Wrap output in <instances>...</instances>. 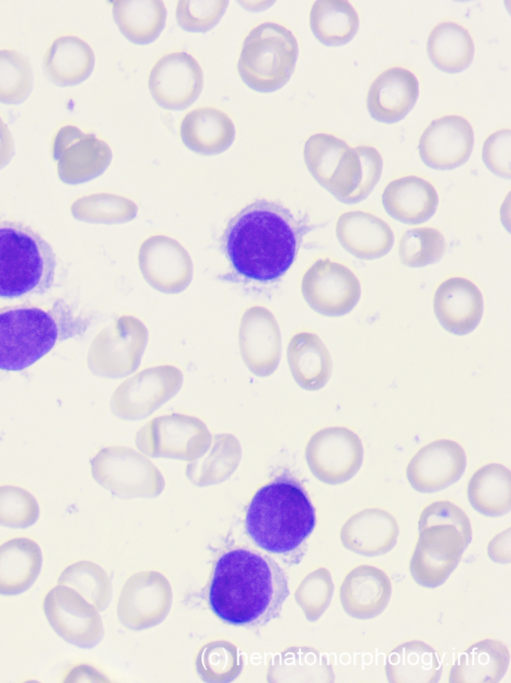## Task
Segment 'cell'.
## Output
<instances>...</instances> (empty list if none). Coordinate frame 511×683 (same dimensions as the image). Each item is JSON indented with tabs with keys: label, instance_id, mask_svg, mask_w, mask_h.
Masks as SVG:
<instances>
[{
	"label": "cell",
	"instance_id": "obj_25",
	"mask_svg": "<svg viewBox=\"0 0 511 683\" xmlns=\"http://www.w3.org/2000/svg\"><path fill=\"white\" fill-rule=\"evenodd\" d=\"M287 362L294 381L308 391L324 387L332 373L328 349L319 336L311 332H300L290 339Z\"/></svg>",
	"mask_w": 511,
	"mask_h": 683
},
{
	"label": "cell",
	"instance_id": "obj_43",
	"mask_svg": "<svg viewBox=\"0 0 511 683\" xmlns=\"http://www.w3.org/2000/svg\"><path fill=\"white\" fill-rule=\"evenodd\" d=\"M438 523L454 525L468 544L471 540V526L466 514L448 501H438L428 505L419 518V530Z\"/></svg>",
	"mask_w": 511,
	"mask_h": 683
},
{
	"label": "cell",
	"instance_id": "obj_27",
	"mask_svg": "<svg viewBox=\"0 0 511 683\" xmlns=\"http://www.w3.org/2000/svg\"><path fill=\"white\" fill-rule=\"evenodd\" d=\"M42 565L40 547L28 538H14L0 546V594L16 595L36 580Z\"/></svg>",
	"mask_w": 511,
	"mask_h": 683
},
{
	"label": "cell",
	"instance_id": "obj_34",
	"mask_svg": "<svg viewBox=\"0 0 511 683\" xmlns=\"http://www.w3.org/2000/svg\"><path fill=\"white\" fill-rule=\"evenodd\" d=\"M511 476L508 468L491 463L478 469L471 477L467 495L470 504L487 516H499L510 509Z\"/></svg>",
	"mask_w": 511,
	"mask_h": 683
},
{
	"label": "cell",
	"instance_id": "obj_7",
	"mask_svg": "<svg viewBox=\"0 0 511 683\" xmlns=\"http://www.w3.org/2000/svg\"><path fill=\"white\" fill-rule=\"evenodd\" d=\"M303 158L311 176L344 202L359 187L362 166L355 148L327 133H316L304 144Z\"/></svg>",
	"mask_w": 511,
	"mask_h": 683
},
{
	"label": "cell",
	"instance_id": "obj_37",
	"mask_svg": "<svg viewBox=\"0 0 511 683\" xmlns=\"http://www.w3.org/2000/svg\"><path fill=\"white\" fill-rule=\"evenodd\" d=\"M446 251L443 234L432 227L407 230L401 237L398 256L402 264L411 268L425 267L437 262Z\"/></svg>",
	"mask_w": 511,
	"mask_h": 683
},
{
	"label": "cell",
	"instance_id": "obj_42",
	"mask_svg": "<svg viewBox=\"0 0 511 683\" xmlns=\"http://www.w3.org/2000/svg\"><path fill=\"white\" fill-rule=\"evenodd\" d=\"M509 129H501L486 138L482 148V159L485 166L495 175L509 178L510 142Z\"/></svg>",
	"mask_w": 511,
	"mask_h": 683
},
{
	"label": "cell",
	"instance_id": "obj_35",
	"mask_svg": "<svg viewBox=\"0 0 511 683\" xmlns=\"http://www.w3.org/2000/svg\"><path fill=\"white\" fill-rule=\"evenodd\" d=\"M441 673L436 652L423 642H409L389 653L386 674L391 682H435Z\"/></svg>",
	"mask_w": 511,
	"mask_h": 683
},
{
	"label": "cell",
	"instance_id": "obj_30",
	"mask_svg": "<svg viewBox=\"0 0 511 683\" xmlns=\"http://www.w3.org/2000/svg\"><path fill=\"white\" fill-rule=\"evenodd\" d=\"M426 49L432 64L447 73L463 71L474 57V43L469 32L452 21L440 22L432 28Z\"/></svg>",
	"mask_w": 511,
	"mask_h": 683
},
{
	"label": "cell",
	"instance_id": "obj_40",
	"mask_svg": "<svg viewBox=\"0 0 511 683\" xmlns=\"http://www.w3.org/2000/svg\"><path fill=\"white\" fill-rule=\"evenodd\" d=\"M39 506L27 490L12 486H0V525L25 528L36 522Z\"/></svg>",
	"mask_w": 511,
	"mask_h": 683
},
{
	"label": "cell",
	"instance_id": "obj_23",
	"mask_svg": "<svg viewBox=\"0 0 511 683\" xmlns=\"http://www.w3.org/2000/svg\"><path fill=\"white\" fill-rule=\"evenodd\" d=\"M382 204L394 219L416 225L433 216L438 206V194L427 180L404 176L391 181L382 193Z\"/></svg>",
	"mask_w": 511,
	"mask_h": 683
},
{
	"label": "cell",
	"instance_id": "obj_11",
	"mask_svg": "<svg viewBox=\"0 0 511 683\" xmlns=\"http://www.w3.org/2000/svg\"><path fill=\"white\" fill-rule=\"evenodd\" d=\"M306 460L311 472L321 481L338 484L351 479L363 460L359 436L342 426L326 427L309 439Z\"/></svg>",
	"mask_w": 511,
	"mask_h": 683
},
{
	"label": "cell",
	"instance_id": "obj_15",
	"mask_svg": "<svg viewBox=\"0 0 511 683\" xmlns=\"http://www.w3.org/2000/svg\"><path fill=\"white\" fill-rule=\"evenodd\" d=\"M138 266L145 281L166 294L182 292L193 276L188 251L177 240L165 235L151 236L141 244Z\"/></svg>",
	"mask_w": 511,
	"mask_h": 683
},
{
	"label": "cell",
	"instance_id": "obj_44",
	"mask_svg": "<svg viewBox=\"0 0 511 683\" xmlns=\"http://www.w3.org/2000/svg\"><path fill=\"white\" fill-rule=\"evenodd\" d=\"M355 150L361 161L362 180L358 189L344 201L347 204L364 200L379 181L383 169L382 157L374 147L363 145Z\"/></svg>",
	"mask_w": 511,
	"mask_h": 683
},
{
	"label": "cell",
	"instance_id": "obj_38",
	"mask_svg": "<svg viewBox=\"0 0 511 683\" xmlns=\"http://www.w3.org/2000/svg\"><path fill=\"white\" fill-rule=\"evenodd\" d=\"M508 661L507 651L502 644L495 641H484L474 645L465 653H462L459 661L454 666L472 665L459 675L454 681H496L500 678L499 672H504Z\"/></svg>",
	"mask_w": 511,
	"mask_h": 683
},
{
	"label": "cell",
	"instance_id": "obj_18",
	"mask_svg": "<svg viewBox=\"0 0 511 683\" xmlns=\"http://www.w3.org/2000/svg\"><path fill=\"white\" fill-rule=\"evenodd\" d=\"M466 468L463 447L449 439L432 441L420 448L406 468L411 486L419 492H434L456 482Z\"/></svg>",
	"mask_w": 511,
	"mask_h": 683
},
{
	"label": "cell",
	"instance_id": "obj_2",
	"mask_svg": "<svg viewBox=\"0 0 511 683\" xmlns=\"http://www.w3.org/2000/svg\"><path fill=\"white\" fill-rule=\"evenodd\" d=\"M302 235L303 226L290 210L261 199L230 219L222 242L226 257L239 275L270 282L291 267Z\"/></svg>",
	"mask_w": 511,
	"mask_h": 683
},
{
	"label": "cell",
	"instance_id": "obj_4",
	"mask_svg": "<svg viewBox=\"0 0 511 683\" xmlns=\"http://www.w3.org/2000/svg\"><path fill=\"white\" fill-rule=\"evenodd\" d=\"M84 322L58 300L51 307L16 305L0 309V370L20 371L57 342L80 334Z\"/></svg>",
	"mask_w": 511,
	"mask_h": 683
},
{
	"label": "cell",
	"instance_id": "obj_8",
	"mask_svg": "<svg viewBox=\"0 0 511 683\" xmlns=\"http://www.w3.org/2000/svg\"><path fill=\"white\" fill-rule=\"evenodd\" d=\"M147 341V328L138 318L121 316L93 340L88 352V366L103 377L127 376L140 365Z\"/></svg>",
	"mask_w": 511,
	"mask_h": 683
},
{
	"label": "cell",
	"instance_id": "obj_29",
	"mask_svg": "<svg viewBox=\"0 0 511 683\" xmlns=\"http://www.w3.org/2000/svg\"><path fill=\"white\" fill-rule=\"evenodd\" d=\"M110 4L117 27L133 43H151L165 27L167 11L160 0H115Z\"/></svg>",
	"mask_w": 511,
	"mask_h": 683
},
{
	"label": "cell",
	"instance_id": "obj_13",
	"mask_svg": "<svg viewBox=\"0 0 511 683\" xmlns=\"http://www.w3.org/2000/svg\"><path fill=\"white\" fill-rule=\"evenodd\" d=\"M52 153L60 180L72 185L98 177L112 159V151L106 142L72 125L57 131Z\"/></svg>",
	"mask_w": 511,
	"mask_h": 683
},
{
	"label": "cell",
	"instance_id": "obj_22",
	"mask_svg": "<svg viewBox=\"0 0 511 683\" xmlns=\"http://www.w3.org/2000/svg\"><path fill=\"white\" fill-rule=\"evenodd\" d=\"M335 234L348 253L362 260L386 255L394 244L391 227L381 218L364 211H348L336 222Z\"/></svg>",
	"mask_w": 511,
	"mask_h": 683
},
{
	"label": "cell",
	"instance_id": "obj_10",
	"mask_svg": "<svg viewBox=\"0 0 511 683\" xmlns=\"http://www.w3.org/2000/svg\"><path fill=\"white\" fill-rule=\"evenodd\" d=\"M301 292L306 303L324 316L350 312L361 296L357 276L346 266L330 259H318L304 273Z\"/></svg>",
	"mask_w": 511,
	"mask_h": 683
},
{
	"label": "cell",
	"instance_id": "obj_21",
	"mask_svg": "<svg viewBox=\"0 0 511 683\" xmlns=\"http://www.w3.org/2000/svg\"><path fill=\"white\" fill-rule=\"evenodd\" d=\"M419 93L416 76L401 67L389 68L371 83L366 107L377 121L394 123L403 119L415 105Z\"/></svg>",
	"mask_w": 511,
	"mask_h": 683
},
{
	"label": "cell",
	"instance_id": "obj_45",
	"mask_svg": "<svg viewBox=\"0 0 511 683\" xmlns=\"http://www.w3.org/2000/svg\"><path fill=\"white\" fill-rule=\"evenodd\" d=\"M14 153V142L6 123L0 118V169L6 166Z\"/></svg>",
	"mask_w": 511,
	"mask_h": 683
},
{
	"label": "cell",
	"instance_id": "obj_20",
	"mask_svg": "<svg viewBox=\"0 0 511 683\" xmlns=\"http://www.w3.org/2000/svg\"><path fill=\"white\" fill-rule=\"evenodd\" d=\"M43 610L52 629L65 641L88 646L95 640V615L75 590L57 585L44 598Z\"/></svg>",
	"mask_w": 511,
	"mask_h": 683
},
{
	"label": "cell",
	"instance_id": "obj_12",
	"mask_svg": "<svg viewBox=\"0 0 511 683\" xmlns=\"http://www.w3.org/2000/svg\"><path fill=\"white\" fill-rule=\"evenodd\" d=\"M211 438L207 426L197 417L173 413L144 425L136 435V445L149 455L192 458L209 447Z\"/></svg>",
	"mask_w": 511,
	"mask_h": 683
},
{
	"label": "cell",
	"instance_id": "obj_39",
	"mask_svg": "<svg viewBox=\"0 0 511 683\" xmlns=\"http://www.w3.org/2000/svg\"><path fill=\"white\" fill-rule=\"evenodd\" d=\"M33 74L28 60L13 50H0V102L18 104L31 92Z\"/></svg>",
	"mask_w": 511,
	"mask_h": 683
},
{
	"label": "cell",
	"instance_id": "obj_3",
	"mask_svg": "<svg viewBox=\"0 0 511 683\" xmlns=\"http://www.w3.org/2000/svg\"><path fill=\"white\" fill-rule=\"evenodd\" d=\"M244 523L256 546L283 561L298 563L316 524L315 508L300 482L282 473L255 492Z\"/></svg>",
	"mask_w": 511,
	"mask_h": 683
},
{
	"label": "cell",
	"instance_id": "obj_19",
	"mask_svg": "<svg viewBox=\"0 0 511 683\" xmlns=\"http://www.w3.org/2000/svg\"><path fill=\"white\" fill-rule=\"evenodd\" d=\"M484 309L479 288L463 277L443 281L436 289L433 310L440 325L454 335L472 332L479 324Z\"/></svg>",
	"mask_w": 511,
	"mask_h": 683
},
{
	"label": "cell",
	"instance_id": "obj_6",
	"mask_svg": "<svg viewBox=\"0 0 511 683\" xmlns=\"http://www.w3.org/2000/svg\"><path fill=\"white\" fill-rule=\"evenodd\" d=\"M298 56V43L286 27L264 22L246 36L237 63L244 83L259 92H272L290 79Z\"/></svg>",
	"mask_w": 511,
	"mask_h": 683
},
{
	"label": "cell",
	"instance_id": "obj_16",
	"mask_svg": "<svg viewBox=\"0 0 511 683\" xmlns=\"http://www.w3.org/2000/svg\"><path fill=\"white\" fill-rule=\"evenodd\" d=\"M238 344L242 360L257 377L270 376L281 356V335L274 315L263 306H252L242 314Z\"/></svg>",
	"mask_w": 511,
	"mask_h": 683
},
{
	"label": "cell",
	"instance_id": "obj_1",
	"mask_svg": "<svg viewBox=\"0 0 511 683\" xmlns=\"http://www.w3.org/2000/svg\"><path fill=\"white\" fill-rule=\"evenodd\" d=\"M289 594L286 573L274 558L236 547L215 562L208 604L225 623L256 627L277 618Z\"/></svg>",
	"mask_w": 511,
	"mask_h": 683
},
{
	"label": "cell",
	"instance_id": "obj_9",
	"mask_svg": "<svg viewBox=\"0 0 511 683\" xmlns=\"http://www.w3.org/2000/svg\"><path fill=\"white\" fill-rule=\"evenodd\" d=\"M182 383L183 374L175 366L143 369L116 388L111 398L112 410L123 419L144 418L176 395Z\"/></svg>",
	"mask_w": 511,
	"mask_h": 683
},
{
	"label": "cell",
	"instance_id": "obj_36",
	"mask_svg": "<svg viewBox=\"0 0 511 683\" xmlns=\"http://www.w3.org/2000/svg\"><path fill=\"white\" fill-rule=\"evenodd\" d=\"M72 216L80 221L97 224H119L135 218L138 207L130 199L110 194L95 193L76 199Z\"/></svg>",
	"mask_w": 511,
	"mask_h": 683
},
{
	"label": "cell",
	"instance_id": "obj_28",
	"mask_svg": "<svg viewBox=\"0 0 511 683\" xmlns=\"http://www.w3.org/2000/svg\"><path fill=\"white\" fill-rule=\"evenodd\" d=\"M95 56L91 47L76 36H62L48 48L44 65L50 78L61 86L86 80L93 71Z\"/></svg>",
	"mask_w": 511,
	"mask_h": 683
},
{
	"label": "cell",
	"instance_id": "obj_32",
	"mask_svg": "<svg viewBox=\"0 0 511 683\" xmlns=\"http://www.w3.org/2000/svg\"><path fill=\"white\" fill-rule=\"evenodd\" d=\"M398 527L394 517L381 509H366L353 515L342 527L343 544L360 553L370 545V555L388 551L396 541Z\"/></svg>",
	"mask_w": 511,
	"mask_h": 683
},
{
	"label": "cell",
	"instance_id": "obj_5",
	"mask_svg": "<svg viewBox=\"0 0 511 683\" xmlns=\"http://www.w3.org/2000/svg\"><path fill=\"white\" fill-rule=\"evenodd\" d=\"M56 255L50 244L22 223L0 222V297L44 294L54 283Z\"/></svg>",
	"mask_w": 511,
	"mask_h": 683
},
{
	"label": "cell",
	"instance_id": "obj_31",
	"mask_svg": "<svg viewBox=\"0 0 511 683\" xmlns=\"http://www.w3.org/2000/svg\"><path fill=\"white\" fill-rule=\"evenodd\" d=\"M464 542L460 531L451 524L438 523L420 529L418 545L411 562L412 575L424 566H444L450 574L459 560L449 555L460 559L465 548Z\"/></svg>",
	"mask_w": 511,
	"mask_h": 683
},
{
	"label": "cell",
	"instance_id": "obj_33",
	"mask_svg": "<svg viewBox=\"0 0 511 683\" xmlns=\"http://www.w3.org/2000/svg\"><path fill=\"white\" fill-rule=\"evenodd\" d=\"M309 25L314 36L327 46L349 42L359 29V17L345 0H318L311 7Z\"/></svg>",
	"mask_w": 511,
	"mask_h": 683
},
{
	"label": "cell",
	"instance_id": "obj_17",
	"mask_svg": "<svg viewBox=\"0 0 511 683\" xmlns=\"http://www.w3.org/2000/svg\"><path fill=\"white\" fill-rule=\"evenodd\" d=\"M474 146L471 124L458 115L433 120L420 136L419 156L430 168L449 170L464 164Z\"/></svg>",
	"mask_w": 511,
	"mask_h": 683
},
{
	"label": "cell",
	"instance_id": "obj_24",
	"mask_svg": "<svg viewBox=\"0 0 511 683\" xmlns=\"http://www.w3.org/2000/svg\"><path fill=\"white\" fill-rule=\"evenodd\" d=\"M180 137L193 152L214 155L230 147L235 137V127L223 111L200 107L184 116L180 124Z\"/></svg>",
	"mask_w": 511,
	"mask_h": 683
},
{
	"label": "cell",
	"instance_id": "obj_41",
	"mask_svg": "<svg viewBox=\"0 0 511 683\" xmlns=\"http://www.w3.org/2000/svg\"><path fill=\"white\" fill-rule=\"evenodd\" d=\"M227 6L226 0H181L177 2L175 18L184 30L206 32L219 22Z\"/></svg>",
	"mask_w": 511,
	"mask_h": 683
},
{
	"label": "cell",
	"instance_id": "obj_26",
	"mask_svg": "<svg viewBox=\"0 0 511 683\" xmlns=\"http://www.w3.org/2000/svg\"><path fill=\"white\" fill-rule=\"evenodd\" d=\"M391 593L389 579L379 569L362 566L354 569L343 581L340 591L345 611L357 618L378 615Z\"/></svg>",
	"mask_w": 511,
	"mask_h": 683
},
{
	"label": "cell",
	"instance_id": "obj_14",
	"mask_svg": "<svg viewBox=\"0 0 511 683\" xmlns=\"http://www.w3.org/2000/svg\"><path fill=\"white\" fill-rule=\"evenodd\" d=\"M203 88V72L188 53L176 51L162 56L153 65L148 89L154 101L168 110L190 106Z\"/></svg>",
	"mask_w": 511,
	"mask_h": 683
}]
</instances>
